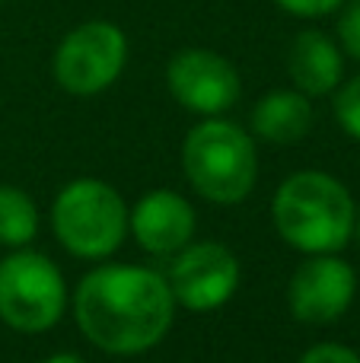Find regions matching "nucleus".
Listing matches in <instances>:
<instances>
[{"label":"nucleus","mask_w":360,"mask_h":363,"mask_svg":"<svg viewBox=\"0 0 360 363\" xmlns=\"http://www.w3.org/2000/svg\"><path fill=\"white\" fill-rule=\"evenodd\" d=\"M128 61V38L115 23L89 19L70 29L55 51V80L70 96H99L121 77Z\"/></svg>","instance_id":"nucleus-6"},{"label":"nucleus","mask_w":360,"mask_h":363,"mask_svg":"<svg viewBox=\"0 0 360 363\" xmlns=\"http://www.w3.org/2000/svg\"><path fill=\"white\" fill-rule=\"evenodd\" d=\"M42 363H86L83 357H77V354H55V357L42 360Z\"/></svg>","instance_id":"nucleus-18"},{"label":"nucleus","mask_w":360,"mask_h":363,"mask_svg":"<svg viewBox=\"0 0 360 363\" xmlns=\"http://www.w3.org/2000/svg\"><path fill=\"white\" fill-rule=\"evenodd\" d=\"M357 294V274L344 258L335 252L313 255L293 271L287 303H291L293 319L306 325H329L342 319Z\"/></svg>","instance_id":"nucleus-9"},{"label":"nucleus","mask_w":360,"mask_h":363,"mask_svg":"<svg viewBox=\"0 0 360 363\" xmlns=\"http://www.w3.org/2000/svg\"><path fill=\"white\" fill-rule=\"evenodd\" d=\"M300 363H360V354L344 345H316L300 357Z\"/></svg>","instance_id":"nucleus-17"},{"label":"nucleus","mask_w":360,"mask_h":363,"mask_svg":"<svg viewBox=\"0 0 360 363\" xmlns=\"http://www.w3.org/2000/svg\"><path fill=\"white\" fill-rule=\"evenodd\" d=\"M128 230L134 233L140 249L150 255H176L195 236V207L179 191L157 188L134 204Z\"/></svg>","instance_id":"nucleus-10"},{"label":"nucleus","mask_w":360,"mask_h":363,"mask_svg":"<svg viewBox=\"0 0 360 363\" xmlns=\"http://www.w3.org/2000/svg\"><path fill=\"white\" fill-rule=\"evenodd\" d=\"M354 233H357V236H360V217L354 220Z\"/></svg>","instance_id":"nucleus-19"},{"label":"nucleus","mask_w":360,"mask_h":363,"mask_svg":"<svg viewBox=\"0 0 360 363\" xmlns=\"http://www.w3.org/2000/svg\"><path fill=\"white\" fill-rule=\"evenodd\" d=\"M38 233L35 201L16 185H0V245L23 249Z\"/></svg>","instance_id":"nucleus-13"},{"label":"nucleus","mask_w":360,"mask_h":363,"mask_svg":"<svg viewBox=\"0 0 360 363\" xmlns=\"http://www.w3.org/2000/svg\"><path fill=\"white\" fill-rule=\"evenodd\" d=\"M335 118H338V125L344 128V134H351L354 140H360V74L338 89Z\"/></svg>","instance_id":"nucleus-14"},{"label":"nucleus","mask_w":360,"mask_h":363,"mask_svg":"<svg viewBox=\"0 0 360 363\" xmlns=\"http://www.w3.org/2000/svg\"><path fill=\"white\" fill-rule=\"evenodd\" d=\"M128 204L108 182L74 179L51 204V230L77 258L99 262L118 252L128 236Z\"/></svg>","instance_id":"nucleus-4"},{"label":"nucleus","mask_w":360,"mask_h":363,"mask_svg":"<svg viewBox=\"0 0 360 363\" xmlns=\"http://www.w3.org/2000/svg\"><path fill=\"white\" fill-rule=\"evenodd\" d=\"M252 134L268 144H297L313 128L310 96L300 89H274L252 108Z\"/></svg>","instance_id":"nucleus-12"},{"label":"nucleus","mask_w":360,"mask_h":363,"mask_svg":"<svg viewBox=\"0 0 360 363\" xmlns=\"http://www.w3.org/2000/svg\"><path fill=\"white\" fill-rule=\"evenodd\" d=\"M284 13L300 19H319V16H329V13L342 10L344 0H274Z\"/></svg>","instance_id":"nucleus-16"},{"label":"nucleus","mask_w":360,"mask_h":363,"mask_svg":"<svg viewBox=\"0 0 360 363\" xmlns=\"http://www.w3.org/2000/svg\"><path fill=\"white\" fill-rule=\"evenodd\" d=\"M67 309V284L48 255L16 249L0 262V319L13 332L38 335L61 322Z\"/></svg>","instance_id":"nucleus-5"},{"label":"nucleus","mask_w":360,"mask_h":363,"mask_svg":"<svg viewBox=\"0 0 360 363\" xmlns=\"http://www.w3.org/2000/svg\"><path fill=\"white\" fill-rule=\"evenodd\" d=\"M176 306L210 313L230 303L240 287V258L223 242H189L176 252L166 274Z\"/></svg>","instance_id":"nucleus-7"},{"label":"nucleus","mask_w":360,"mask_h":363,"mask_svg":"<svg viewBox=\"0 0 360 363\" xmlns=\"http://www.w3.org/2000/svg\"><path fill=\"white\" fill-rule=\"evenodd\" d=\"M166 86L182 108L210 118L233 108L242 83L230 57L208 48H185L172 55L166 67Z\"/></svg>","instance_id":"nucleus-8"},{"label":"nucleus","mask_w":360,"mask_h":363,"mask_svg":"<svg viewBox=\"0 0 360 363\" xmlns=\"http://www.w3.org/2000/svg\"><path fill=\"white\" fill-rule=\"evenodd\" d=\"M274 230L303 255L342 252L354 236V198L329 172H293L271 201Z\"/></svg>","instance_id":"nucleus-2"},{"label":"nucleus","mask_w":360,"mask_h":363,"mask_svg":"<svg viewBox=\"0 0 360 363\" xmlns=\"http://www.w3.org/2000/svg\"><path fill=\"white\" fill-rule=\"evenodd\" d=\"M182 166L191 188L214 204H240L259 179V153L252 134L227 118L198 121L182 144Z\"/></svg>","instance_id":"nucleus-3"},{"label":"nucleus","mask_w":360,"mask_h":363,"mask_svg":"<svg viewBox=\"0 0 360 363\" xmlns=\"http://www.w3.org/2000/svg\"><path fill=\"white\" fill-rule=\"evenodd\" d=\"M74 315L89 345L115 357H134L166 338L176 296L166 277L144 264H102L80 281Z\"/></svg>","instance_id":"nucleus-1"},{"label":"nucleus","mask_w":360,"mask_h":363,"mask_svg":"<svg viewBox=\"0 0 360 363\" xmlns=\"http://www.w3.org/2000/svg\"><path fill=\"white\" fill-rule=\"evenodd\" d=\"M338 45L344 55L360 61V0H344L338 16Z\"/></svg>","instance_id":"nucleus-15"},{"label":"nucleus","mask_w":360,"mask_h":363,"mask_svg":"<svg viewBox=\"0 0 360 363\" xmlns=\"http://www.w3.org/2000/svg\"><path fill=\"white\" fill-rule=\"evenodd\" d=\"M287 74L303 96H329L344 77L342 48L325 32L303 29L287 51Z\"/></svg>","instance_id":"nucleus-11"}]
</instances>
